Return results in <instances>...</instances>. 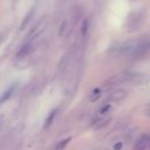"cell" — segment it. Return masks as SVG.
Wrapping results in <instances>:
<instances>
[{
	"mask_svg": "<svg viewBox=\"0 0 150 150\" xmlns=\"http://www.w3.org/2000/svg\"><path fill=\"white\" fill-rule=\"evenodd\" d=\"M125 95H127V93H125L124 90H117L116 93L112 94L111 100L115 101V102H120V101H122V100L125 97Z\"/></svg>",
	"mask_w": 150,
	"mask_h": 150,
	"instance_id": "cell-1",
	"label": "cell"
},
{
	"mask_svg": "<svg viewBox=\"0 0 150 150\" xmlns=\"http://www.w3.org/2000/svg\"><path fill=\"white\" fill-rule=\"evenodd\" d=\"M100 97H101V90H100V89H95V90L89 95V100H90L91 102H96Z\"/></svg>",
	"mask_w": 150,
	"mask_h": 150,
	"instance_id": "cell-2",
	"label": "cell"
},
{
	"mask_svg": "<svg viewBox=\"0 0 150 150\" xmlns=\"http://www.w3.org/2000/svg\"><path fill=\"white\" fill-rule=\"evenodd\" d=\"M70 141V138H64V139H62L61 142H59L57 144H56V146H55V150H63L64 149V146L68 144V142Z\"/></svg>",
	"mask_w": 150,
	"mask_h": 150,
	"instance_id": "cell-3",
	"label": "cell"
},
{
	"mask_svg": "<svg viewBox=\"0 0 150 150\" xmlns=\"http://www.w3.org/2000/svg\"><path fill=\"white\" fill-rule=\"evenodd\" d=\"M12 91H13V87H12V88H9V89H8V90H7L6 93H5L6 95H4V96H2L1 98H0V102H4V100L6 101V100H7V98H8L9 96H11V93H12Z\"/></svg>",
	"mask_w": 150,
	"mask_h": 150,
	"instance_id": "cell-4",
	"label": "cell"
},
{
	"mask_svg": "<svg viewBox=\"0 0 150 150\" xmlns=\"http://www.w3.org/2000/svg\"><path fill=\"white\" fill-rule=\"evenodd\" d=\"M54 116H55V111H53V112H52V114H50V115L48 116V118H47V121H46V127H48V125H49V124L52 123L50 121H53Z\"/></svg>",
	"mask_w": 150,
	"mask_h": 150,
	"instance_id": "cell-5",
	"label": "cell"
},
{
	"mask_svg": "<svg viewBox=\"0 0 150 150\" xmlns=\"http://www.w3.org/2000/svg\"><path fill=\"white\" fill-rule=\"evenodd\" d=\"M109 109H110V105H109V104H105V105L102 108V110H101V114H104V112H105L107 110H109Z\"/></svg>",
	"mask_w": 150,
	"mask_h": 150,
	"instance_id": "cell-6",
	"label": "cell"
},
{
	"mask_svg": "<svg viewBox=\"0 0 150 150\" xmlns=\"http://www.w3.org/2000/svg\"><path fill=\"white\" fill-rule=\"evenodd\" d=\"M122 143H118V144H115V146H114V150H120L121 148H122Z\"/></svg>",
	"mask_w": 150,
	"mask_h": 150,
	"instance_id": "cell-7",
	"label": "cell"
}]
</instances>
